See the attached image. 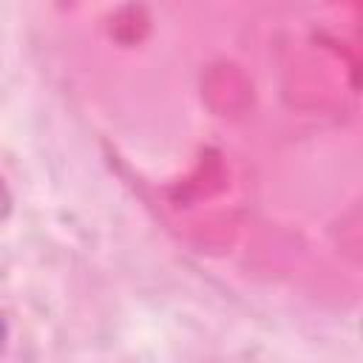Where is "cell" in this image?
Here are the masks:
<instances>
[{"label": "cell", "mask_w": 363, "mask_h": 363, "mask_svg": "<svg viewBox=\"0 0 363 363\" xmlns=\"http://www.w3.org/2000/svg\"><path fill=\"white\" fill-rule=\"evenodd\" d=\"M6 343H9V326H6V320H3V315H0V354H3Z\"/></svg>", "instance_id": "7a4b0ae2"}, {"label": "cell", "mask_w": 363, "mask_h": 363, "mask_svg": "<svg viewBox=\"0 0 363 363\" xmlns=\"http://www.w3.org/2000/svg\"><path fill=\"white\" fill-rule=\"evenodd\" d=\"M9 213H11V193H9V187L0 176V218H6Z\"/></svg>", "instance_id": "6da1fadb"}]
</instances>
